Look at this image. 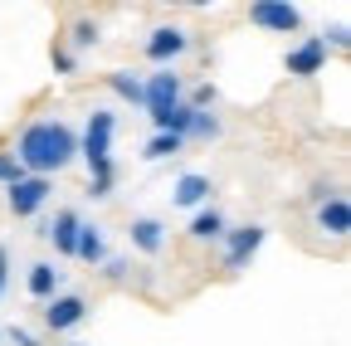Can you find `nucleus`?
<instances>
[{"label": "nucleus", "mask_w": 351, "mask_h": 346, "mask_svg": "<svg viewBox=\"0 0 351 346\" xmlns=\"http://www.w3.org/2000/svg\"><path fill=\"white\" fill-rule=\"evenodd\" d=\"M20 166H25V176H44V181H54L64 166H73L78 156V132L64 122V117H34L29 127H20V137H15V151H10Z\"/></svg>", "instance_id": "nucleus-1"}, {"label": "nucleus", "mask_w": 351, "mask_h": 346, "mask_svg": "<svg viewBox=\"0 0 351 346\" xmlns=\"http://www.w3.org/2000/svg\"><path fill=\"white\" fill-rule=\"evenodd\" d=\"M15 181H25V166H20V161H15V156H10L5 147H0V186L10 190Z\"/></svg>", "instance_id": "nucleus-24"}, {"label": "nucleus", "mask_w": 351, "mask_h": 346, "mask_svg": "<svg viewBox=\"0 0 351 346\" xmlns=\"http://www.w3.org/2000/svg\"><path fill=\"white\" fill-rule=\"evenodd\" d=\"M5 293H10V254L0 244V302H5Z\"/></svg>", "instance_id": "nucleus-29"}, {"label": "nucleus", "mask_w": 351, "mask_h": 346, "mask_svg": "<svg viewBox=\"0 0 351 346\" xmlns=\"http://www.w3.org/2000/svg\"><path fill=\"white\" fill-rule=\"evenodd\" d=\"M127 239H132V249H137L142 258H156L166 249V225L156 220V214H137V220L127 225Z\"/></svg>", "instance_id": "nucleus-11"}, {"label": "nucleus", "mask_w": 351, "mask_h": 346, "mask_svg": "<svg viewBox=\"0 0 351 346\" xmlns=\"http://www.w3.org/2000/svg\"><path fill=\"white\" fill-rule=\"evenodd\" d=\"M108 88H112L122 103L142 108V73H132V69H112V73H108Z\"/></svg>", "instance_id": "nucleus-18"}, {"label": "nucleus", "mask_w": 351, "mask_h": 346, "mask_svg": "<svg viewBox=\"0 0 351 346\" xmlns=\"http://www.w3.org/2000/svg\"><path fill=\"white\" fill-rule=\"evenodd\" d=\"M73 258H83L88 269H98V264H103V258H108V234H103V225H88V220H83L78 244H73Z\"/></svg>", "instance_id": "nucleus-16"}, {"label": "nucleus", "mask_w": 351, "mask_h": 346, "mask_svg": "<svg viewBox=\"0 0 351 346\" xmlns=\"http://www.w3.org/2000/svg\"><path fill=\"white\" fill-rule=\"evenodd\" d=\"M181 98H186V78L176 73V69H152V73H142V112H147V117L171 112Z\"/></svg>", "instance_id": "nucleus-3"}, {"label": "nucleus", "mask_w": 351, "mask_h": 346, "mask_svg": "<svg viewBox=\"0 0 351 346\" xmlns=\"http://www.w3.org/2000/svg\"><path fill=\"white\" fill-rule=\"evenodd\" d=\"M98 39H103V25L88 20V15H78V20L69 25V45H64V49H73V54H78V49H98Z\"/></svg>", "instance_id": "nucleus-19"}, {"label": "nucleus", "mask_w": 351, "mask_h": 346, "mask_svg": "<svg viewBox=\"0 0 351 346\" xmlns=\"http://www.w3.org/2000/svg\"><path fill=\"white\" fill-rule=\"evenodd\" d=\"M181 151H186V142H181V137H171V132H152V142L142 147L147 161H171V156H181Z\"/></svg>", "instance_id": "nucleus-20"}, {"label": "nucleus", "mask_w": 351, "mask_h": 346, "mask_svg": "<svg viewBox=\"0 0 351 346\" xmlns=\"http://www.w3.org/2000/svg\"><path fill=\"white\" fill-rule=\"evenodd\" d=\"M215 103H219V88H215L210 78H205V83H195V88L186 93V108H195V112H210Z\"/></svg>", "instance_id": "nucleus-22"}, {"label": "nucleus", "mask_w": 351, "mask_h": 346, "mask_svg": "<svg viewBox=\"0 0 351 346\" xmlns=\"http://www.w3.org/2000/svg\"><path fill=\"white\" fill-rule=\"evenodd\" d=\"M83 322H88V297L83 293H59V297L44 302V327L54 336H64V332H73Z\"/></svg>", "instance_id": "nucleus-7"}, {"label": "nucleus", "mask_w": 351, "mask_h": 346, "mask_svg": "<svg viewBox=\"0 0 351 346\" xmlns=\"http://www.w3.org/2000/svg\"><path fill=\"white\" fill-rule=\"evenodd\" d=\"M317 39H322V49H327V54H341V49L351 45V29H346V20H332Z\"/></svg>", "instance_id": "nucleus-21"}, {"label": "nucleus", "mask_w": 351, "mask_h": 346, "mask_svg": "<svg viewBox=\"0 0 351 346\" xmlns=\"http://www.w3.org/2000/svg\"><path fill=\"white\" fill-rule=\"evenodd\" d=\"M263 239H269V230L263 225H234V230H225V254H219V264H225V273H244L254 258H258V249H263Z\"/></svg>", "instance_id": "nucleus-4"}, {"label": "nucleus", "mask_w": 351, "mask_h": 346, "mask_svg": "<svg viewBox=\"0 0 351 346\" xmlns=\"http://www.w3.org/2000/svg\"><path fill=\"white\" fill-rule=\"evenodd\" d=\"M210 195H215V181L205 176V171H186V176L171 186V200L181 210H200V205H210Z\"/></svg>", "instance_id": "nucleus-12"}, {"label": "nucleus", "mask_w": 351, "mask_h": 346, "mask_svg": "<svg viewBox=\"0 0 351 346\" xmlns=\"http://www.w3.org/2000/svg\"><path fill=\"white\" fill-rule=\"evenodd\" d=\"M98 273H103L108 283H127V278H132V258H112V254H108L103 264H98Z\"/></svg>", "instance_id": "nucleus-23"}, {"label": "nucleus", "mask_w": 351, "mask_h": 346, "mask_svg": "<svg viewBox=\"0 0 351 346\" xmlns=\"http://www.w3.org/2000/svg\"><path fill=\"white\" fill-rule=\"evenodd\" d=\"M249 20L258 29H274V34H298L302 29V10L283 5V0H258V5H249Z\"/></svg>", "instance_id": "nucleus-9"}, {"label": "nucleus", "mask_w": 351, "mask_h": 346, "mask_svg": "<svg viewBox=\"0 0 351 346\" xmlns=\"http://www.w3.org/2000/svg\"><path fill=\"white\" fill-rule=\"evenodd\" d=\"M78 230H83V214H78V210H54V220H44V225H39L34 234H39V239H49V244H54V254L73 258Z\"/></svg>", "instance_id": "nucleus-10"}, {"label": "nucleus", "mask_w": 351, "mask_h": 346, "mask_svg": "<svg viewBox=\"0 0 351 346\" xmlns=\"http://www.w3.org/2000/svg\"><path fill=\"white\" fill-rule=\"evenodd\" d=\"M219 137H225V122H219L215 112H191V127H186V147L191 142H219Z\"/></svg>", "instance_id": "nucleus-17"}, {"label": "nucleus", "mask_w": 351, "mask_h": 346, "mask_svg": "<svg viewBox=\"0 0 351 346\" xmlns=\"http://www.w3.org/2000/svg\"><path fill=\"white\" fill-rule=\"evenodd\" d=\"M332 195H337L332 181H313V190H307V200H313V205H322V200H332Z\"/></svg>", "instance_id": "nucleus-28"}, {"label": "nucleus", "mask_w": 351, "mask_h": 346, "mask_svg": "<svg viewBox=\"0 0 351 346\" xmlns=\"http://www.w3.org/2000/svg\"><path fill=\"white\" fill-rule=\"evenodd\" d=\"M49 195H54V181H44V176H25V181H15V186L5 190V205H10L15 220H29V214H39L44 205H49Z\"/></svg>", "instance_id": "nucleus-5"}, {"label": "nucleus", "mask_w": 351, "mask_h": 346, "mask_svg": "<svg viewBox=\"0 0 351 346\" xmlns=\"http://www.w3.org/2000/svg\"><path fill=\"white\" fill-rule=\"evenodd\" d=\"M49 64H54V73H78V54H73V49H64V45H54V49H49Z\"/></svg>", "instance_id": "nucleus-25"}, {"label": "nucleus", "mask_w": 351, "mask_h": 346, "mask_svg": "<svg viewBox=\"0 0 351 346\" xmlns=\"http://www.w3.org/2000/svg\"><path fill=\"white\" fill-rule=\"evenodd\" d=\"M317 230L322 234H332V239H346L351 234V205H346V195L337 190L332 200H322L317 205Z\"/></svg>", "instance_id": "nucleus-14"}, {"label": "nucleus", "mask_w": 351, "mask_h": 346, "mask_svg": "<svg viewBox=\"0 0 351 346\" xmlns=\"http://www.w3.org/2000/svg\"><path fill=\"white\" fill-rule=\"evenodd\" d=\"M0 341H10V346H44L29 327H5V332H0Z\"/></svg>", "instance_id": "nucleus-26"}, {"label": "nucleus", "mask_w": 351, "mask_h": 346, "mask_svg": "<svg viewBox=\"0 0 351 346\" xmlns=\"http://www.w3.org/2000/svg\"><path fill=\"white\" fill-rule=\"evenodd\" d=\"M112 181H117V176H88V195H93V200H108V195H112Z\"/></svg>", "instance_id": "nucleus-27"}, {"label": "nucleus", "mask_w": 351, "mask_h": 346, "mask_svg": "<svg viewBox=\"0 0 351 346\" xmlns=\"http://www.w3.org/2000/svg\"><path fill=\"white\" fill-rule=\"evenodd\" d=\"M225 230H230L225 214H219L215 205H200V210L191 214V230H186V234H191L195 244H219V239H225Z\"/></svg>", "instance_id": "nucleus-15"}, {"label": "nucleus", "mask_w": 351, "mask_h": 346, "mask_svg": "<svg viewBox=\"0 0 351 346\" xmlns=\"http://www.w3.org/2000/svg\"><path fill=\"white\" fill-rule=\"evenodd\" d=\"M191 49V34L181 29V25H156L152 34H147V59L156 64V69H176V59H181Z\"/></svg>", "instance_id": "nucleus-8"}, {"label": "nucleus", "mask_w": 351, "mask_h": 346, "mask_svg": "<svg viewBox=\"0 0 351 346\" xmlns=\"http://www.w3.org/2000/svg\"><path fill=\"white\" fill-rule=\"evenodd\" d=\"M112 137H117V117L108 108H93V112H88L83 137H78V156L88 161V176H117V166H112Z\"/></svg>", "instance_id": "nucleus-2"}, {"label": "nucleus", "mask_w": 351, "mask_h": 346, "mask_svg": "<svg viewBox=\"0 0 351 346\" xmlns=\"http://www.w3.org/2000/svg\"><path fill=\"white\" fill-rule=\"evenodd\" d=\"M59 283H64V269H54L49 258L29 264V273H25V293H29L34 302H49V297H59Z\"/></svg>", "instance_id": "nucleus-13"}, {"label": "nucleus", "mask_w": 351, "mask_h": 346, "mask_svg": "<svg viewBox=\"0 0 351 346\" xmlns=\"http://www.w3.org/2000/svg\"><path fill=\"white\" fill-rule=\"evenodd\" d=\"M283 73H288V78H317V73H327V49H322V39H317V34H302L298 45L283 54Z\"/></svg>", "instance_id": "nucleus-6"}]
</instances>
